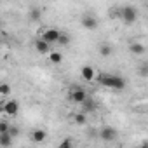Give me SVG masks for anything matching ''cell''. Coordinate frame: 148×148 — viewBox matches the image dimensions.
Segmentation results:
<instances>
[{
	"mask_svg": "<svg viewBox=\"0 0 148 148\" xmlns=\"http://www.w3.org/2000/svg\"><path fill=\"white\" fill-rule=\"evenodd\" d=\"M2 112L7 113L9 117H16L19 112V103L16 99H9L7 103H2Z\"/></svg>",
	"mask_w": 148,
	"mask_h": 148,
	"instance_id": "4",
	"label": "cell"
},
{
	"mask_svg": "<svg viewBox=\"0 0 148 148\" xmlns=\"http://www.w3.org/2000/svg\"><path fill=\"white\" fill-rule=\"evenodd\" d=\"M129 51H131L134 56H141V54L145 52V45H143V44H139V42H134V44H131V45H129Z\"/></svg>",
	"mask_w": 148,
	"mask_h": 148,
	"instance_id": "13",
	"label": "cell"
},
{
	"mask_svg": "<svg viewBox=\"0 0 148 148\" xmlns=\"http://www.w3.org/2000/svg\"><path fill=\"white\" fill-rule=\"evenodd\" d=\"M112 52H113V49H112L110 44H103V45L99 47V54L105 56V58H106V56H112Z\"/></svg>",
	"mask_w": 148,
	"mask_h": 148,
	"instance_id": "17",
	"label": "cell"
},
{
	"mask_svg": "<svg viewBox=\"0 0 148 148\" xmlns=\"http://www.w3.org/2000/svg\"><path fill=\"white\" fill-rule=\"evenodd\" d=\"M73 120H75V124H77V125H86V122H87L86 112H82V113H77L75 117H73Z\"/></svg>",
	"mask_w": 148,
	"mask_h": 148,
	"instance_id": "16",
	"label": "cell"
},
{
	"mask_svg": "<svg viewBox=\"0 0 148 148\" xmlns=\"http://www.w3.org/2000/svg\"><path fill=\"white\" fill-rule=\"evenodd\" d=\"M80 75H82V79H84V80H87V82L96 80V71H94V68H92L91 64H84V66H82Z\"/></svg>",
	"mask_w": 148,
	"mask_h": 148,
	"instance_id": "7",
	"label": "cell"
},
{
	"mask_svg": "<svg viewBox=\"0 0 148 148\" xmlns=\"http://www.w3.org/2000/svg\"><path fill=\"white\" fill-rule=\"evenodd\" d=\"M9 134H11V136H14V138H16V136H18V134H19V129H18V127H11V129H9Z\"/></svg>",
	"mask_w": 148,
	"mask_h": 148,
	"instance_id": "23",
	"label": "cell"
},
{
	"mask_svg": "<svg viewBox=\"0 0 148 148\" xmlns=\"http://www.w3.org/2000/svg\"><path fill=\"white\" fill-rule=\"evenodd\" d=\"M138 73L141 77H148V63H143V64H139V68H138Z\"/></svg>",
	"mask_w": 148,
	"mask_h": 148,
	"instance_id": "18",
	"label": "cell"
},
{
	"mask_svg": "<svg viewBox=\"0 0 148 148\" xmlns=\"http://www.w3.org/2000/svg\"><path fill=\"white\" fill-rule=\"evenodd\" d=\"M9 129H11V125L5 120H0V132H9Z\"/></svg>",
	"mask_w": 148,
	"mask_h": 148,
	"instance_id": "21",
	"label": "cell"
},
{
	"mask_svg": "<svg viewBox=\"0 0 148 148\" xmlns=\"http://www.w3.org/2000/svg\"><path fill=\"white\" fill-rule=\"evenodd\" d=\"M45 136H47V132H45L44 129H35V131H32V139H33L35 143H42V141L45 139Z\"/></svg>",
	"mask_w": 148,
	"mask_h": 148,
	"instance_id": "11",
	"label": "cell"
},
{
	"mask_svg": "<svg viewBox=\"0 0 148 148\" xmlns=\"http://www.w3.org/2000/svg\"><path fill=\"white\" fill-rule=\"evenodd\" d=\"M99 138H101L103 141H113V139L117 138V129L106 125V127H103V129L99 131Z\"/></svg>",
	"mask_w": 148,
	"mask_h": 148,
	"instance_id": "6",
	"label": "cell"
},
{
	"mask_svg": "<svg viewBox=\"0 0 148 148\" xmlns=\"http://www.w3.org/2000/svg\"><path fill=\"white\" fill-rule=\"evenodd\" d=\"M12 138L14 136H11L9 132H0V146H2V148H9L12 145Z\"/></svg>",
	"mask_w": 148,
	"mask_h": 148,
	"instance_id": "10",
	"label": "cell"
},
{
	"mask_svg": "<svg viewBox=\"0 0 148 148\" xmlns=\"http://www.w3.org/2000/svg\"><path fill=\"white\" fill-rule=\"evenodd\" d=\"M94 110H96V103H94V99H92V98H89V96H87V98H86V101L82 103V112H86V113H87V112H94Z\"/></svg>",
	"mask_w": 148,
	"mask_h": 148,
	"instance_id": "12",
	"label": "cell"
},
{
	"mask_svg": "<svg viewBox=\"0 0 148 148\" xmlns=\"http://www.w3.org/2000/svg\"><path fill=\"white\" fill-rule=\"evenodd\" d=\"M35 51L38 54H49L51 52V44L44 38H38V40H35Z\"/></svg>",
	"mask_w": 148,
	"mask_h": 148,
	"instance_id": "9",
	"label": "cell"
},
{
	"mask_svg": "<svg viewBox=\"0 0 148 148\" xmlns=\"http://www.w3.org/2000/svg\"><path fill=\"white\" fill-rule=\"evenodd\" d=\"M58 44H59V45H68V44H70V37H68L66 33H61L59 38H58Z\"/></svg>",
	"mask_w": 148,
	"mask_h": 148,
	"instance_id": "19",
	"label": "cell"
},
{
	"mask_svg": "<svg viewBox=\"0 0 148 148\" xmlns=\"http://www.w3.org/2000/svg\"><path fill=\"white\" fill-rule=\"evenodd\" d=\"M49 59H51V63L59 64V63L63 61V56H61V52H58V51H51V52H49Z\"/></svg>",
	"mask_w": 148,
	"mask_h": 148,
	"instance_id": "15",
	"label": "cell"
},
{
	"mask_svg": "<svg viewBox=\"0 0 148 148\" xmlns=\"http://www.w3.org/2000/svg\"><path fill=\"white\" fill-rule=\"evenodd\" d=\"M71 145H73V141H71V139H64V141L59 145V148H66V146H71Z\"/></svg>",
	"mask_w": 148,
	"mask_h": 148,
	"instance_id": "22",
	"label": "cell"
},
{
	"mask_svg": "<svg viewBox=\"0 0 148 148\" xmlns=\"http://www.w3.org/2000/svg\"><path fill=\"white\" fill-rule=\"evenodd\" d=\"M68 98H70L73 103L82 105V103L86 101V98H87V92H86L82 87H71V89H70V94H68Z\"/></svg>",
	"mask_w": 148,
	"mask_h": 148,
	"instance_id": "3",
	"label": "cell"
},
{
	"mask_svg": "<svg viewBox=\"0 0 148 148\" xmlns=\"http://www.w3.org/2000/svg\"><path fill=\"white\" fill-rule=\"evenodd\" d=\"M119 16H120V19H122L125 25H132V23L136 21L138 12H136V9H134L132 5H125V7L119 9Z\"/></svg>",
	"mask_w": 148,
	"mask_h": 148,
	"instance_id": "2",
	"label": "cell"
},
{
	"mask_svg": "<svg viewBox=\"0 0 148 148\" xmlns=\"http://www.w3.org/2000/svg\"><path fill=\"white\" fill-rule=\"evenodd\" d=\"M0 94H2V96H9L11 94V86L4 82L2 86H0Z\"/></svg>",
	"mask_w": 148,
	"mask_h": 148,
	"instance_id": "20",
	"label": "cell"
},
{
	"mask_svg": "<svg viewBox=\"0 0 148 148\" xmlns=\"http://www.w3.org/2000/svg\"><path fill=\"white\" fill-rule=\"evenodd\" d=\"M96 80L101 86H105L108 89H115V91H122L125 87V80L120 75H115V73H98Z\"/></svg>",
	"mask_w": 148,
	"mask_h": 148,
	"instance_id": "1",
	"label": "cell"
},
{
	"mask_svg": "<svg viewBox=\"0 0 148 148\" xmlns=\"http://www.w3.org/2000/svg\"><path fill=\"white\" fill-rule=\"evenodd\" d=\"M59 35H61V32H59V30H56V28H47V30L42 33V38H44V40H47L49 44H58Z\"/></svg>",
	"mask_w": 148,
	"mask_h": 148,
	"instance_id": "5",
	"label": "cell"
},
{
	"mask_svg": "<svg viewBox=\"0 0 148 148\" xmlns=\"http://www.w3.org/2000/svg\"><path fill=\"white\" fill-rule=\"evenodd\" d=\"M82 26L87 28V30H96L98 28V19L92 14H86V16H82Z\"/></svg>",
	"mask_w": 148,
	"mask_h": 148,
	"instance_id": "8",
	"label": "cell"
},
{
	"mask_svg": "<svg viewBox=\"0 0 148 148\" xmlns=\"http://www.w3.org/2000/svg\"><path fill=\"white\" fill-rule=\"evenodd\" d=\"M30 19L32 21H40V18H42V9H38V7H33V9H30Z\"/></svg>",
	"mask_w": 148,
	"mask_h": 148,
	"instance_id": "14",
	"label": "cell"
}]
</instances>
